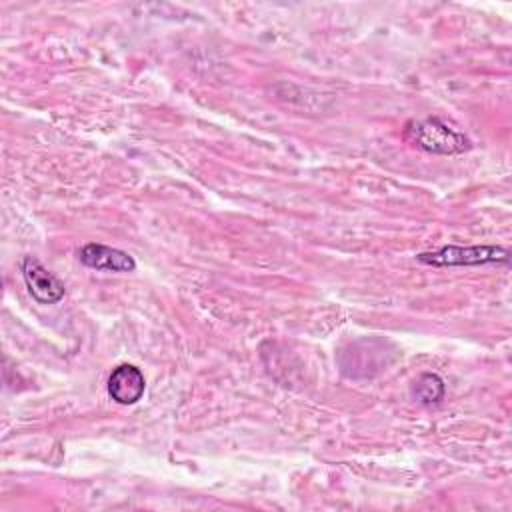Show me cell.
<instances>
[{"label": "cell", "mask_w": 512, "mask_h": 512, "mask_svg": "<svg viewBox=\"0 0 512 512\" xmlns=\"http://www.w3.org/2000/svg\"><path fill=\"white\" fill-rule=\"evenodd\" d=\"M404 134L416 148L430 154L448 156V154H460L472 148V142L464 132L452 128L446 120L438 116L406 122Z\"/></svg>", "instance_id": "obj_1"}, {"label": "cell", "mask_w": 512, "mask_h": 512, "mask_svg": "<svg viewBox=\"0 0 512 512\" xmlns=\"http://www.w3.org/2000/svg\"><path fill=\"white\" fill-rule=\"evenodd\" d=\"M418 262L428 266H480V264H508L510 250L504 246H442L434 252H420Z\"/></svg>", "instance_id": "obj_2"}, {"label": "cell", "mask_w": 512, "mask_h": 512, "mask_svg": "<svg viewBox=\"0 0 512 512\" xmlns=\"http://www.w3.org/2000/svg\"><path fill=\"white\" fill-rule=\"evenodd\" d=\"M30 296L40 304H56L64 298V284L34 256H24L20 264Z\"/></svg>", "instance_id": "obj_3"}, {"label": "cell", "mask_w": 512, "mask_h": 512, "mask_svg": "<svg viewBox=\"0 0 512 512\" xmlns=\"http://www.w3.org/2000/svg\"><path fill=\"white\" fill-rule=\"evenodd\" d=\"M108 396L122 406L136 404L146 390V380L134 364H118L108 378Z\"/></svg>", "instance_id": "obj_4"}, {"label": "cell", "mask_w": 512, "mask_h": 512, "mask_svg": "<svg viewBox=\"0 0 512 512\" xmlns=\"http://www.w3.org/2000/svg\"><path fill=\"white\" fill-rule=\"evenodd\" d=\"M78 258L86 268H92V270H102V272L136 270V260L128 252L106 246V244H98V242H90L82 246L78 252Z\"/></svg>", "instance_id": "obj_5"}, {"label": "cell", "mask_w": 512, "mask_h": 512, "mask_svg": "<svg viewBox=\"0 0 512 512\" xmlns=\"http://www.w3.org/2000/svg\"><path fill=\"white\" fill-rule=\"evenodd\" d=\"M446 394V386L444 380L434 374V372H424L420 374L414 384H412V396L420 402V404H438Z\"/></svg>", "instance_id": "obj_6"}]
</instances>
